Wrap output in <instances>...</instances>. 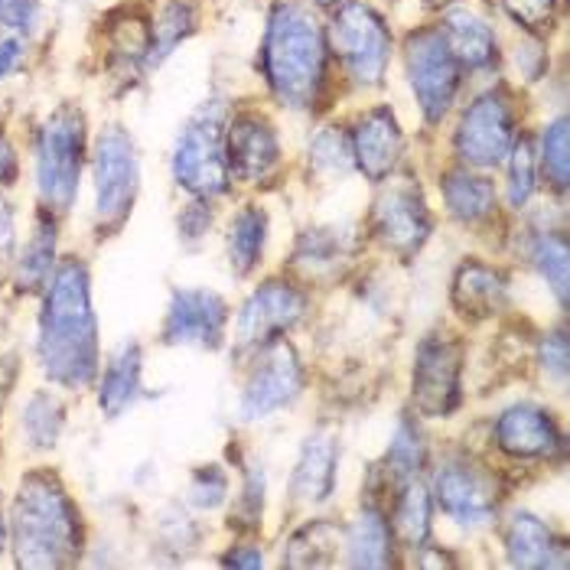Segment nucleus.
I'll use <instances>...</instances> for the list:
<instances>
[{
	"instance_id": "obj_1",
	"label": "nucleus",
	"mask_w": 570,
	"mask_h": 570,
	"mask_svg": "<svg viewBox=\"0 0 570 570\" xmlns=\"http://www.w3.org/2000/svg\"><path fill=\"white\" fill-rule=\"evenodd\" d=\"M37 362L46 379L66 392H88L98 382L101 343L91 307V277L82 258H62L43 287Z\"/></svg>"
},
{
	"instance_id": "obj_2",
	"label": "nucleus",
	"mask_w": 570,
	"mask_h": 570,
	"mask_svg": "<svg viewBox=\"0 0 570 570\" xmlns=\"http://www.w3.org/2000/svg\"><path fill=\"white\" fill-rule=\"evenodd\" d=\"M10 548L20 568H72L82 558V509L52 470H30L10 505Z\"/></svg>"
},
{
	"instance_id": "obj_3",
	"label": "nucleus",
	"mask_w": 570,
	"mask_h": 570,
	"mask_svg": "<svg viewBox=\"0 0 570 570\" xmlns=\"http://www.w3.org/2000/svg\"><path fill=\"white\" fill-rule=\"evenodd\" d=\"M262 69L271 91L287 108H313L326 82V40L304 3L281 0L267 13Z\"/></svg>"
},
{
	"instance_id": "obj_4",
	"label": "nucleus",
	"mask_w": 570,
	"mask_h": 570,
	"mask_svg": "<svg viewBox=\"0 0 570 570\" xmlns=\"http://www.w3.org/2000/svg\"><path fill=\"white\" fill-rule=\"evenodd\" d=\"M86 115L72 105L56 108L37 131V189L46 213L62 216L79 196L86 170Z\"/></svg>"
},
{
	"instance_id": "obj_5",
	"label": "nucleus",
	"mask_w": 570,
	"mask_h": 570,
	"mask_svg": "<svg viewBox=\"0 0 570 570\" xmlns=\"http://www.w3.org/2000/svg\"><path fill=\"white\" fill-rule=\"evenodd\" d=\"M174 179L193 199H219L232 189L225 160V115L213 101L186 121L174 147Z\"/></svg>"
},
{
	"instance_id": "obj_6",
	"label": "nucleus",
	"mask_w": 570,
	"mask_h": 570,
	"mask_svg": "<svg viewBox=\"0 0 570 570\" xmlns=\"http://www.w3.org/2000/svg\"><path fill=\"white\" fill-rule=\"evenodd\" d=\"M91 174H95V225L98 235L108 238L128 222L140 189V160L131 134L118 125L98 134Z\"/></svg>"
},
{
	"instance_id": "obj_7",
	"label": "nucleus",
	"mask_w": 570,
	"mask_h": 570,
	"mask_svg": "<svg viewBox=\"0 0 570 570\" xmlns=\"http://www.w3.org/2000/svg\"><path fill=\"white\" fill-rule=\"evenodd\" d=\"M330 46L358 86H382L389 72V59H392V33L368 3H358V0L340 3L333 27H330Z\"/></svg>"
},
{
	"instance_id": "obj_8",
	"label": "nucleus",
	"mask_w": 570,
	"mask_h": 570,
	"mask_svg": "<svg viewBox=\"0 0 570 570\" xmlns=\"http://www.w3.org/2000/svg\"><path fill=\"white\" fill-rule=\"evenodd\" d=\"M411 397L417 414L450 417L463 397V343L450 333H431L414 352Z\"/></svg>"
},
{
	"instance_id": "obj_9",
	"label": "nucleus",
	"mask_w": 570,
	"mask_h": 570,
	"mask_svg": "<svg viewBox=\"0 0 570 570\" xmlns=\"http://www.w3.org/2000/svg\"><path fill=\"white\" fill-rule=\"evenodd\" d=\"M411 91L421 105V115L438 125L453 108L460 91V62L453 59L450 46L443 43L440 30H417L407 37L404 49Z\"/></svg>"
},
{
	"instance_id": "obj_10",
	"label": "nucleus",
	"mask_w": 570,
	"mask_h": 570,
	"mask_svg": "<svg viewBox=\"0 0 570 570\" xmlns=\"http://www.w3.org/2000/svg\"><path fill=\"white\" fill-rule=\"evenodd\" d=\"M304 392V362L287 340H274L258 350V362L242 389L238 411L245 421H264L291 407Z\"/></svg>"
},
{
	"instance_id": "obj_11",
	"label": "nucleus",
	"mask_w": 570,
	"mask_h": 570,
	"mask_svg": "<svg viewBox=\"0 0 570 570\" xmlns=\"http://www.w3.org/2000/svg\"><path fill=\"white\" fill-rule=\"evenodd\" d=\"M434 499L450 522L485 528L499 512L495 476L470 456H446L434 470Z\"/></svg>"
},
{
	"instance_id": "obj_12",
	"label": "nucleus",
	"mask_w": 570,
	"mask_h": 570,
	"mask_svg": "<svg viewBox=\"0 0 570 570\" xmlns=\"http://www.w3.org/2000/svg\"><path fill=\"white\" fill-rule=\"evenodd\" d=\"M307 313V297L291 281H264L235 316V350L258 352L284 340Z\"/></svg>"
},
{
	"instance_id": "obj_13",
	"label": "nucleus",
	"mask_w": 570,
	"mask_h": 570,
	"mask_svg": "<svg viewBox=\"0 0 570 570\" xmlns=\"http://www.w3.org/2000/svg\"><path fill=\"white\" fill-rule=\"evenodd\" d=\"M515 147V115L502 91H483L456 128V154L463 164L489 170L509 157Z\"/></svg>"
},
{
	"instance_id": "obj_14",
	"label": "nucleus",
	"mask_w": 570,
	"mask_h": 570,
	"mask_svg": "<svg viewBox=\"0 0 570 570\" xmlns=\"http://www.w3.org/2000/svg\"><path fill=\"white\" fill-rule=\"evenodd\" d=\"M228 326V304L216 291L206 287H179L170 297L164 316L160 340L167 346H196V350H219Z\"/></svg>"
},
{
	"instance_id": "obj_15",
	"label": "nucleus",
	"mask_w": 570,
	"mask_h": 570,
	"mask_svg": "<svg viewBox=\"0 0 570 570\" xmlns=\"http://www.w3.org/2000/svg\"><path fill=\"white\" fill-rule=\"evenodd\" d=\"M492 446L512 460H551L564 450V438L548 407L534 401H515L492 421Z\"/></svg>"
},
{
	"instance_id": "obj_16",
	"label": "nucleus",
	"mask_w": 570,
	"mask_h": 570,
	"mask_svg": "<svg viewBox=\"0 0 570 570\" xmlns=\"http://www.w3.org/2000/svg\"><path fill=\"white\" fill-rule=\"evenodd\" d=\"M375 238L397 255V258H414L424 242L431 238V213L421 199V193L414 186H395L385 196H379L375 203V216H372Z\"/></svg>"
},
{
	"instance_id": "obj_17",
	"label": "nucleus",
	"mask_w": 570,
	"mask_h": 570,
	"mask_svg": "<svg viewBox=\"0 0 570 570\" xmlns=\"http://www.w3.org/2000/svg\"><path fill=\"white\" fill-rule=\"evenodd\" d=\"M225 160L232 176L245 183H264L281 167V144L262 115H238L225 128Z\"/></svg>"
},
{
	"instance_id": "obj_18",
	"label": "nucleus",
	"mask_w": 570,
	"mask_h": 570,
	"mask_svg": "<svg viewBox=\"0 0 570 570\" xmlns=\"http://www.w3.org/2000/svg\"><path fill=\"white\" fill-rule=\"evenodd\" d=\"M404 134L397 128L392 108H368L352 131V160L372 183L389 179L401 160Z\"/></svg>"
},
{
	"instance_id": "obj_19",
	"label": "nucleus",
	"mask_w": 570,
	"mask_h": 570,
	"mask_svg": "<svg viewBox=\"0 0 570 570\" xmlns=\"http://www.w3.org/2000/svg\"><path fill=\"white\" fill-rule=\"evenodd\" d=\"M336 466H340V440L330 431L309 434L294 476H291V495L297 505H323L336 489Z\"/></svg>"
},
{
	"instance_id": "obj_20",
	"label": "nucleus",
	"mask_w": 570,
	"mask_h": 570,
	"mask_svg": "<svg viewBox=\"0 0 570 570\" xmlns=\"http://www.w3.org/2000/svg\"><path fill=\"white\" fill-rule=\"evenodd\" d=\"M505 554L515 568H564L568 564V544L531 512H515L505 531Z\"/></svg>"
},
{
	"instance_id": "obj_21",
	"label": "nucleus",
	"mask_w": 570,
	"mask_h": 570,
	"mask_svg": "<svg viewBox=\"0 0 570 570\" xmlns=\"http://www.w3.org/2000/svg\"><path fill=\"white\" fill-rule=\"evenodd\" d=\"M509 304V281L502 277L499 267L466 258L453 277V307L466 320H489L502 313Z\"/></svg>"
},
{
	"instance_id": "obj_22",
	"label": "nucleus",
	"mask_w": 570,
	"mask_h": 570,
	"mask_svg": "<svg viewBox=\"0 0 570 570\" xmlns=\"http://www.w3.org/2000/svg\"><path fill=\"white\" fill-rule=\"evenodd\" d=\"M140 392H144V352L137 343H125L98 372V411L108 421H118L140 401Z\"/></svg>"
},
{
	"instance_id": "obj_23",
	"label": "nucleus",
	"mask_w": 570,
	"mask_h": 570,
	"mask_svg": "<svg viewBox=\"0 0 570 570\" xmlns=\"http://www.w3.org/2000/svg\"><path fill=\"white\" fill-rule=\"evenodd\" d=\"M440 37L450 46L453 59L466 69H489L499 56V40L492 27L473 10H450L440 23Z\"/></svg>"
},
{
	"instance_id": "obj_24",
	"label": "nucleus",
	"mask_w": 570,
	"mask_h": 570,
	"mask_svg": "<svg viewBox=\"0 0 570 570\" xmlns=\"http://www.w3.org/2000/svg\"><path fill=\"white\" fill-rule=\"evenodd\" d=\"M56 216L52 213H40V219L33 225V235L27 238L23 252L17 255L13 262V287L20 294H43V287L49 284L56 264H59V255H56Z\"/></svg>"
},
{
	"instance_id": "obj_25",
	"label": "nucleus",
	"mask_w": 570,
	"mask_h": 570,
	"mask_svg": "<svg viewBox=\"0 0 570 570\" xmlns=\"http://www.w3.org/2000/svg\"><path fill=\"white\" fill-rule=\"evenodd\" d=\"M350 255L352 238L346 232H340L336 225H316L297 238L291 262L304 277L320 281V277H333L343 264L350 262Z\"/></svg>"
},
{
	"instance_id": "obj_26",
	"label": "nucleus",
	"mask_w": 570,
	"mask_h": 570,
	"mask_svg": "<svg viewBox=\"0 0 570 570\" xmlns=\"http://www.w3.org/2000/svg\"><path fill=\"white\" fill-rule=\"evenodd\" d=\"M346 551H350L352 568H392L395 564V534H392L389 519L375 505H365L350 525Z\"/></svg>"
},
{
	"instance_id": "obj_27",
	"label": "nucleus",
	"mask_w": 570,
	"mask_h": 570,
	"mask_svg": "<svg viewBox=\"0 0 570 570\" xmlns=\"http://www.w3.org/2000/svg\"><path fill=\"white\" fill-rule=\"evenodd\" d=\"M431 509H434V499H431L428 485L417 483L414 476L404 480V485L397 489L389 525H392V534L407 551H428V541H431Z\"/></svg>"
},
{
	"instance_id": "obj_28",
	"label": "nucleus",
	"mask_w": 570,
	"mask_h": 570,
	"mask_svg": "<svg viewBox=\"0 0 570 570\" xmlns=\"http://www.w3.org/2000/svg\"><path fill=\"white\" fill-rule=\"evenodd\" d=\"M440 196L446 203V213L463 225L489 219L495 209V186L473 170H450L440 176Z\"/></svg>"
},
{
	"instance_id": "obj_29",
	"label": "nucleus",
	"mask_w": 570,
	"mask_h": 570,
	"mask_svg": "<svg viewBox=\"0 0 570 570\" xmlns=\"http://www.w3.org/2000/svg\"><path fill=\"white\" fill-rule=\"evenodd\" d=\"M264 245H267V213L262 206H242L228 222V235H225L232 271L242 277L252 274L262 264Z\"/></svg>"
},
{
	"instance_id": "obj_30",
	"label": "nucleus",
	"mask_w": 570,
	"mask_h": 570,
	"mask_svg": "<svg viewBox=\"0 0 570 570\" xmlns=\"http://www.w3.org/2000/svg\"><path fill=\"white\" fill-rule=\"evenodd\" d=\"M196 23H199V13H196V7L189 0L164 3L157 20H154V30H150V46H147V62L144 66L147 69L164 66L176 52V46L196 33Z\"/></svg>"
},
{
	"instance_id": "obj_31",
	"label": "nucleus",
	"mask_w": 570,
	"mask_h": 570,
	"mask_svg": "<svg viewBox=\"0 0 570 570\" xmlns=\"http://www.w3.org/2000/svg\"><path fill=\"white\" fill-rule=\"evenodd\" d=\"M20 431L30 450H52L66 431V404L56 392H33L20 407Z\"/></svg>"
},
{
	"instance_id": "obj_32",
	"label": "nucleus",
	"mask_w": 570,
	"mask_h": 570,
	"mask_svg": "<svg viewBox=\"0 0 570 570\" xmlns=\"http://www.w3.org/2000/svg\"><path fill=\"white\" fill-rule=\"evenodd\" d=\"M528 258L564 307L568 304V238L561 232H544L534 238Z\"/></svg>"
},
{
	"instance_id": "obj_33",
	"label": "nucleus",
	"mask_w": 570,
	"mask_h": 570,
	"mask_svg": "<svg viewBox=\"0 0 570 570\" xmlns=\"http://www.w3.org/2000/svg\"><path fill=\"white\" fill-rule=\"evenodd\" d=\"M428 460V443H424V434L421 428L414 424V417H401L392 434V443H389V473L392 476H401V480H411L421 473Z\"/></svg>"
},
{
	"instance_id": "obj_34",
	"label": "nucleus",
	"mask_w": 570,
	"mask_h": 570,
	"mask_svg": "<svg viewBox=\"0 0 570 570\" xmlns=\"http://www.w3.org/2000/svg\"><path fill=\"white\" fill-rule=\"evenodd\" d=\"M309 164L316 174L343 176L352 170V140L340 128H323L309 140Z\"/></svg>"
},
{
	"instance_id": "obj_35",
	"label": "nucleus",
	"mask_w": 570,
	"mask_h": 570,
	"mask_svg": "<svg viewBox=\"0 0 570 570\" xmlns=\"http://www.w3.org/2000/svg\"><path fill=\"white\" fill-rule=\"evenodd\" d=\"M509 154H512V160H509V203H512V209H522L534 196L538 160H534L531 140H515V147Z\"/></svg>"
},
{
	"instance_id": "obj_36",
	"label": "nucleus",
	"mask_w": 570,
	"mask_h": 570,
	"mask_svg": "<svg viewBox=\"0 0 570 570\" xmlns=\"http://www.w3.org/2000/svg\"><path fill=\"white\" fill-rule=\"evenodd\" d=\"M541 164H544V176L548 183H554V189L564 193L568 186V118H554L544 137H541Z\"/></svg>"
},
{
	"instance_id": "obj_37",
	"label": "nucleus",
	"mask_w": 570,
	"mask_h": 570,
	"mask_svg": "<svg viewBox=\"0 0 570 570\" xmlns=\"http://www.w3.org/2000/svg\"><path fill=\"white\" fill-rule=\"evenodd\" d=\"M43 27V3L40 0H0V33L17 40H33Z\"/></svg>"
},
{
	"instance_id": "obj_38",
	"label": "nucleus",
	"mask_w": 570,
	"mask_h": 570,
	"mask_svg": "<svg viewBox=\"0 0 570 570\" xmlns=\"http://www.w3.org/2000/svg\"><path fill=\"white\" fill-rule=\"evenodd\" d=\"M228 495V476L222 466H199L193 470L189 476V485H186V502L193 509H203V512H213L219 509Z\"/></svg>"
},
{
	"instance_id": "obj_39",
	"label": "nucleus",
	"mask_w": 570,
	"mask_h": 570,
	"mask_svg": "<svg viewBox=\"0 0 570 570\" xmlns=\"http://www.w3.org/2000/svg\"><path fill=\"white\" fill-rule=\"evenodd\" d=\"M262 509H264V473L258 466H245V483H242V495L235 502V512L238 519H245L242 528H252L262 522Z\"/></svg>"
},
{
	"instance_id": "obj_40",
	"label": "nucleus",
	"mask_w": 570,
	"mask_h": 570,
	"mask_svg": "<svg viewBox=\"0 0 570 570\" xmlns=\"http://www.w3.org/2000/svg\"><path fill=\"white\" fill-rule=\"evenodd\" d=\"M538 362H541V368L548 372V379H551V375H554L558 382L568 379V336H564V330L548 333V336L541 340Z\"/></svg>"
},
{
	"instance_id": "obj_41",
	"label": "nucleus",
	"mask_w": 570,
	"mask_h": 570,
	"mask_svg": "<svg viewBox=\"0 0 570 570\" xmlns=\"http://www.w3.org/2000/svg\"><path fill=\"white\" fill-rule=\"evenodd\" d=\"M502 3L512 13V20H519L528 30L548 27L554 17V7H558V0H502Z\"/></svg>"
},
{
	"instance_id": "obj_42",
	"label": "nucleus",
	"mask_w": 570,
	"mask_h": 570,
	"mask_svg": "<svg viewBox=\"0 0 570 570\" xmlns=\"http://www.w3.org/2000/svg\"><path fill=\"white\" fill-rule=\"evenodd\" d=\"M209 228H213V209H209V199H196L189 209H183V213H179V238H186V242H199Z\"/></svg>"
},
{
	"instance_id": "obj_43",
	"label": "nucleus",
	"mask_w": 570,
	"mask_h": 570,
	"mask_svg": "<svg viewBox=\"0 0 570 570\" xmlns=\"http://www.w3.org/2000/svg\"><path fill=\"white\" fill-rule=\"evenodd\" d=\"M23 56H27V40H17L10 33H0V82L10 79L23 66Z\"/></svg>"
},
{
	"instance_id": "obj_44",
	"label": "nucleus",
	"mask_w": 570,
	"mask_h": 570,
	"mask_svg": "<svg viewBox=\"0 0 570 570\" xmlns=\"http://www.w3.org/2000/svg\"><path fill=\"white\" fill-rule=\"evenodd\" d=\"M17 245V216H13V206L0 196V264L10 258Z\"/></svg>"
},
{
	"instance_id": "obj_45",
	"label": "nucleus",
	"mask_w": 570,
	"mask_h": 570,
	"mask_svg": "<svg viewBox=\"0 0 570 570\" xmlns=\"http://www.w3.org/2000/svg\"><path fill=\"white\" fill-rule=\"evenodd\" d=\"M20 176V160H17V150L13 144L7 140V134H0V189L13 186Z\"/></svg>"
},
{
	"instance_id": "obj_46",
	"label": "nucleus",
	"mask_w": 570,
	"mask_h": 570,
	"mask_svg": "<svg viewBox=\"0 0 570 570\" xmlns=\"http://www.w3.org/2000/svg\"><path fill=\"white\" fill-rule=\"evenodd\" d=\"M225 564H235V568H262L264 564L262 548H255V554H245V548H235V551L225 558Z\"/></svg>"
},
{
	"instance_id": "obj_47",
	"label": "nucleus",
	"mask_w": 570,
	"mask_h": 570,
	"mask_svg": "<svg viewBox=\"0 0 570 570\" xmlns=\"http://www.w3.org/2000/svg\"><path fill=\"white\" fill-rule=\"evenodd\" d=\"M7 548V522H3V515H0V551Z\"/></svg>"
},
{
	"instance_id": "obj_48",
	"label": "nucleus",
	"mask_w": 570,
	"mask_h": 570,
	"mask_svg": "<svg viewBox=\"0 0 570 570\" xmlns=\"http://www.w3.org/2000/svg\"><path fill=\"white\" fill-rule=\"evenodd\" d=\"M313 3H316V7H340L343 0H313Z\"/></svg>"
}]
</instances>
